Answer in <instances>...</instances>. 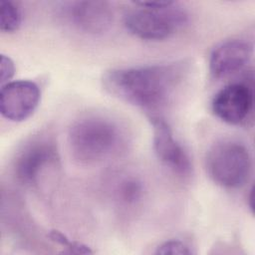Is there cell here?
I'll return each mask as SVG.
<instances>
[{"instance_id":"5b68a950","label":"cell","mask_w":255,"mask_h":255,"mask_svg":"<svg viewBox=\"0 0 255 255\" xmlns=\"http://www.w3.org/2000/svg\"><path fill=\"white\" fill-rule=\"evenodd\" d=\"M58 159L56 143L49 137L37 136L25 143L16 153L12 164L13 174L20 183L32 186L37 183L43 170Z\"/></svg>"},{"instance_id":"5bb4252c","label":"cell","mask_w":255,"mask_h":255,"mask_svg":"<svg viewBox=\"0 0 255 255\" xmlns=\"http://www.w3.org/2000/svg\"><path fill=\"white\" fill-rule=\"evenodd\" d=\"M155 254H173V255H189L192 254L191 248L180 240L172 239L161 243L156 247Z\"/></svg>"},{"instance_id":"ba28073f","label":"cell","mask_w":255,"mask_h":255,"mask_svg":"<svg viewBox=\"0 0 255 255\" xmlns=\"http://www.w3.org/2000/svg\"><path fill=\"white\" fill-rule=\"evenodd\" d=\"M254 96L252 88L246 83H230L219 90L211 103L216 118L232 126L247 122L253 112Z\"/></svg>"},{"instance_id":"7c38bea8","label":"cell","mask_w":255,"mask_h":255,"mask_svg":"<svg viewBox=\"0 0 255 255\" xmlns=\"http://www.w3.org/2000/svg\"><path fill=\"white\" fill-rule=\"evenodd\" d=\"M143 187L141 182L134 177L123 179L117 187L118 198L126 204H134L142 196Z\"/></svg>"},{"instance_id":"9c48e42d","label":"cell","mask_w":255,"mask_h":255,"mask_svg":"<svg viewBox=\"0 0 255 255\" xmlns=\"http://www.w3.org/2000/svg\"><path fill=\"white\" fill-rule=\"evenodd\" d=\"M41 91L29 80H17L2 85L0 91V112L10 122H23L30 118L39 106Z\"/></svg>"},{"instance_id":"30bf717a","label":"cell","mask_w":255,"mask_h":255,"mask_svg":"<svg viewBox=\"0 0 255 255\" xmlns=\"http://www.w3.org/2000/svg\"><path fill=\"white\" fill-rule=\"evenodd\" d=\"M253 55V46L244 39H230L217 45L209 57V71L215 79H228L242 72Z\"/></svg>"},{"instance_id":"3957f363","label":"cell","mask_w":255,"mask_h":255,"mask_svg":"<svg viewBox=\"0 0 255 255\" xmlns=\"http://www.w3.org/2000/svg\"><path fill=\"white\" fill-rule=\"evenodd\" d=\"M187 22V12L173 1L134 2L124 17L127 30L146 41L168 39L180 31Z\"/></svg>"},{"instance_id":"8fae6325","label":"cell","mask_w":255,"mask_h":255,"mask_svg":"<svg viewBox=\"0 0 255 255\" xmlns=\"http://www.w3.org/2000/svg\"><path fill=\"white\" fill-rule=\"evenodd\" d=\"M0 29L3 33L17 31L23 20L22 10L17 3L10 0L0 1Z\"/></svg>"},{"instance_id":"9a60e30c","label":"cell","mask_w":255,"mask_h":255,"mask_svg":"<svg viewBox=\"0 0 255 255\" xmlns=\"http://www.w3.org/2000/svg\"><path fill=\"white\" fill-rule=\"evenodd\" d=\"M0 73H1V76H0L1 82L9 81L13 77V75L15 73L14 62L9 57H6L5 55L1 56Z\"/></svg>"},{"instance_id":"52a82bcc","label":"cell","mask_w":255,"mask_h":255,"mask_svg":"<svg viewBox=\"0 0 255 255\" xmlns=\"http://www.w3.org/2000/svg\"><path fill=\"white\" fill-rule=\"evenodd\" d=\"M61 13L69 24L87 34H103L111 28L114 22V10L107 1L65 2L61 7Z\"/></svg>"},{"instance_id":"4fadbf2b","label":"cell","mask_w":255,"mask_h":255,"mask_svg":"<svg viewBox=\"0 0 255 255\" xmlns=\"http://www.w3.org/2000/svg\"><path fill=\"white\" fill-rule=\"evenodd\" d=\"M49 238L52 241L68 248L70 253H78V254H90V253H92V250L88 246H86L82 243L76 242V241H72L65 234L61 233L58 230H52L49 233Z\"/></svg>"},{"instance_id":"8992f818","label":"cell","mask_w":255,"mask_h":255,"mask_svg":"<svg viewBox=\"0 0 255 255\" xmlns=\"http://www.w3.org/2000/svg\"><path fill=\"white\" fill-rule=\"evenodd\" d=\"M152 127V147L156 158L179 176H187L192 170L190 157L173 131L160 115H148Z\"/></svg>"},{"instance_id":"277c9868","label":"cell","mask_w":255,"mask_h":255,"mask_svg":"<svg viewBox=\"0 0 255 255\" xmlns=\"http://www.w3.org/2000/svg\"><path fill=\"white\" fill-rule=\"evenodd\" d=\"M208 176L217 185L235 189L243 186L251 172L252 157L248 147L236 139H221L210 146L205 156Z\"/></svg>"},{"instance_id":"6da1fadb","label":"cell","mask_w":255,"mask_h":255,"mask_svg":"<svg viewBox=\"0 0 255 255\" xmlns=\"http://www.w3.org/2000/svg\"><path fill=\"white\" fill-rule=\"evenodd\" d=\"M189 73L183 61L107 71L102 79L105 90L115 98L146 112H155L171 102Z\"/></svg>"},{"instance_id":"7a4b0ae2","label":"cell","mask_w":255,"mask_h":255,"mask_svg":"<svg viewBox=\"0 0 255 255\" xmlns=\"http://www.w3.org/2000/svg\"><path fill=\"white\" fill-rule=\"evenodd\" d=\"M68 147L82 165L102 163L119 154L126 133L115 120L102 115H87L73 122L68 130Z\"/></svg>"}]
</instances>
